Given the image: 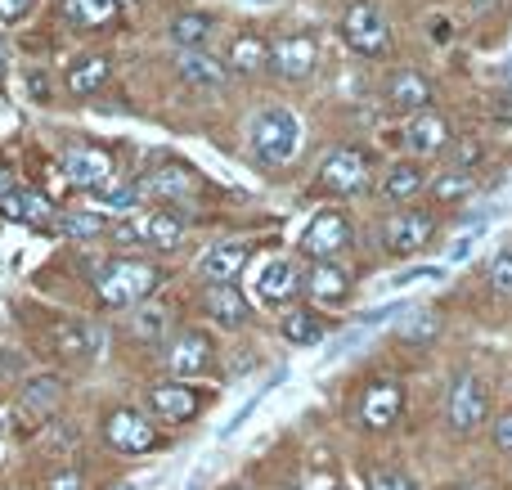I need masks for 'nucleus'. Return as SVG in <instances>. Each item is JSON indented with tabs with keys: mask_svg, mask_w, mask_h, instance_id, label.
<instances>
[{
	"mask_svg": "<svg viewBox=\"0 0 512 490\" xmlns=\"http://www.w3.org/2000/svg\"><path fill=\"white\" fill-rule=\"evenodd\" d=\"M252 153L256 162H265V167H283V162L297 158L301 149V122L292 108H261V113L252 117Z\"/></svg>",
	"mask_w": 512,
	"mask_h": 490,
	"instance_id": "nucleus-1",
	"label": "nucleus"
},
{
	"mask_svg": "<svg viewBox=\"0 0 512 490\" xmlns=\"http://www.w3.org/2000/svg\"><path fill=\"white\" fill-rule=\"evenodd\" d=\"M158 284H162V270L153 266V261L122 257L99 275V297H104V306H113V311H126V306L149 302V297L158 293Z\"/></svg>",
	"mask_w": 512,
	"mask_h": 490,
	"instance_id": "nucleus-2",
	"label": "nucleus"
},
{
	"mask_svg": "<svg viewBox=\"0 0 512 490\" xmlns=\"http://www.w3.org/2000/svg\"><path fill=\"white\" fill-rule=\"evenodd\" d=\"M342 41L351 45L355 54L364 59H378V54L391 50V23L373 0H355L351 9L342 14Z\"/></svg>",
	"mask_w": 512,
	"mask_h": 490,
	"instance_id": "nucleus-3",
	"label": "nucleus"
},
{
	"mask_svg": "<svg viewBox=\"0 0 512 490\" xmlns=\"http://www.w3.org/2000/svg\"><path fill=\"white\" fill-rule=\"evenodd\" d=\"M486 419H490L486 383H481L477 374H459L450 383V396H445V423H450L459 437H468V432L486 428Z\"/></svg>",
	"mask_w": 512,
	"mask_h": 490,
	"instance_id": "nucleus-4",
	"label": "nucleus"
},
{
	"mask_svg": "<svg viewBox=\"0 0 512 490\" xmlns=\"http://www.w3.org/2000/svg\"><path fill=\"white\" fill-rule=\"evenodd\" d=\"M319 185H324L328 194H364V189L373 185L369 153L355 149V144H342V149H333L324 158V167H319Z\"/></svg>",
	"mask_w": 512,
	"mask_h": 490,
	"instance_id": "nucleus-5",
	"label": "nucleus"
},
{
	"mask_svg": "<svg viewBox=\"0 0 512 490\" xmlns=\"http://www.w3.org/2000/svg\"><path fill=\"white\" fill-rule=\"evenodd\" d=\"M104 437L113 450H122V455H149V450L162 446L158 428H153L149 414L131 410V405H122V410H113L104 419Z\"/></svg>",
	"mask_w": 512,
	"mask_h": 490,
	"instance_id": "nucleus-6",
	"label": "nucleus"
},
{
	"mask_svg": "<svg viewBox=\"0 0 512 490\" xmlns=\"http://www.w3.org/2000/svg\"><path fill=\"white\" fill-rule=\"evenodd\" d=\"M63 176L77 189L99 194V189L113 185V158L99 144H72V149H63Z\"/></svg>",
	"mask_w": 512,
	"mask_h": 490,
	"instance_id": "nucleus-7",
	"label": "nucleus"
},
{
	"mask_svg": "<svg viewBox=\"0 0 512 490\" xmlns=\"http://www.w3.org/2000/svg\"><path fill=\"white\" fill-rule=\"evenodd\" d=\"M351 221H346L342 212H319L315 221L306 225V234H301V252H306L310 261H333L337 252L351 248Z\"/></svg>",
	"mask_w": 512,
	"mask_h": 490,
	"instance_id": "nucleus-8",
	"label": "nucleus"
},
{
	"mask_svg": "<svg viewBox=\"0 0 512 490\" xmlns=\"http://www.w3.org/2000/svg\"><path fill=\"white\" fill-rule=\"evenodd\" d=\"M117 239L122 243H149V248H180L185 243V221L176 212H144L140 221H126L117 225Z\"/></svg>",
	"mask_w": 512,
	"mask_h": 490,
	"instance_id": "nucleus-9",
	"label": "nucleus"
},
{
	"mask_svg": "<svg viewBox=\"0 0 512 490\" xmlns=\"http://www.w3.org/2000/svg\"><path fill=\"white\" fill-rule=\"evenodd\" d=\"M436 234V212H396L387 225H382V243L396 257H414L432 243Z\"/></svg>",
	"mask_w": 512,
	"mask_h": 490,
	"instance_id": "nucleus-10",
	"label": "nucleus"
},
{
	"mask_svg": "<svg viewBox=\"0 0 512 490\" xmlns=\"http://www.w3.org/2000/svg\"><path fill=\"white\" fill-rule=\"evenodd\" d=\"M315 63H319L315 36L288 32V36H279V41H270V68L279 72L283 81H306L310 72H315Z\"/></svg>",
	"mask_w": 512,
	"mask_h": 490,
	"instance_id": "nucleus-11",
	"label": "nucleus"
},
{
	"mask_svg": "<svg viewBox=\"0 0 512 490\" xmlns=\"http://www.w3.org/2000/svg\"><path fill=\"white\" fill-rule=\"evenodd\" d=\"M59 396H63V378L54 374H36L27 378V387L18 392V423H23L27 432L41 428V423H50V414L59 410Z\"/></svg>",
	"mask_w": 512,
	"mask_h": 490,
	"instance_id": "nucleus-12",
	"label": "nucleus"
},
{
	"mask_svg": "<svg viewBox=\"0 0 512 490\" xmlns=\"http://www.w3.org/2000/svg\"><path fill=\"white\" fill-rule=\"evenodd\" d=\"M400 410H405V392H400V383H391V378H378V383L364 387V396H360V423L369 432H387L391 423L400 419Z\"/></svg>",
	"mask_w": 512,
	"mask_h": 490,
	"instance_id": "nucleus-13",
	"label": "nucleus"
},
{
	"mask_svg": "<svg viewBox=\"0 0 512 490\" xmlns=\"http://www.w3.org/2000/svg\"><path fill=\"white\" fill-rule=\"evenodd\" d=\"M149 410L158 414L162 423H189L198 410H203V396H198L185 378H171V383L149 387Z\"/></svg>",
	"mask_w": 512,
	"mask_h": 490,
	"instance_id": "nucleus-14",
	"label": "nucleus"
},
{
	"mask_svg": "<svg viewBox=\"0 0 512 490\" xmlns=\"http://www.w3.org/2000/svg\"><path fill=\"white\" fill-rule=\"evenodd\" d=\"M450 122H445L441 113H414L409 117V126H405V144L414 149V158L423 162V158H441V153H450Z\"/></svg>",
	"mask_w": 512,
	"mask_h": 490,
	"instance_id": "nucleus-15",
	"label": "nucleus"
},
{
	"mask_svg": "<svg viewBox=\"0 0 512 490\" xmlns=\"http://www.w3.org/2000/svg\"><path fill=\"white\" fill-rule=\"evenodd\" d=\"M167 369H171V378H198V374H207L212 369V338L207 333H180L176 342L167 347Z\"/></svg>",
	"mask_w": 512,
	"mask_h": 490,
	"instance_id": "nucleus-16",
	"label": "nucleus"
},
{
	"mask_svg": "<svg viewBox=\"0 0 512 490\" xmlns=\"http://www.w3.org/2000/svg\"><path fill=\"white\" fill-rule=\"evenodd\" d=\"M432 81L423 77L418 68H400V72H391V81H387V104L391 108H400V113H427L432 108Z\"/></svg>",
	"mask_w": 512,
	"mask_h": 490,
	"instance_id": "nucleus-17",
	"label": "nucleus"
},
{
	"mask_svg": "<svg viewBox=\"0 0 512 490\" xmlns=\"http://www.w3.org/2000/svg\"><path fill=\"white\" fill-rule=\"evenodd\" d=\"M0 216L18 225H36V230H50L59 216H54V203L45 194H32V189H9L0 198Z\"/></svg>",
	"mask_w": 512,
	"mask_h": 490,
	"instance_id": "nucleus-18",
	"label": "nucleus"
},
{
	"mask_svg": "<svg viewBox=\"0 0 512 490\" xmlns=\"http://www.w3.org/2000/svg\"><path fill=\"white\" fill-rule=\"evenodd\" d=\"M297 288H301L297 266H292V261H283V257L265 261L261 275H256V297H261L265 306H288L292 297H297Z\"/></svg>",
	"mask_w": 512,
	"mask_h": 490,
	"instance_id": "nucleus-19",
	"label": "nucleus"
},
{
	"mask_svg": "<svg viewBox=\"0 0 512 490\" xmlns=\"http://www.w3.org/2000/svg\"><path fill=\"white\" fill-rule=\"evenodd\" d=\"M248 257H252L248 243H216V248L203 252V261H198V275H203L207 284H234V275L248 266Z\"/></svg>",
	"mask_w": 512,
	"mask_h": 490,
	"instance_id": "nucleus-20",
	"label": "nucleus"
},
{
	"mask_svg": "<svg viewBox=\"0 0 512 490\" xmlns=\"http://www.w3.org/2000/svg\"><path fill=\"white\" fill-rule=\"evenodd\" d=\"M207 315H212L221 329H243V324L252 320V306H248V297L239 293L234 284H212L207 288Z\"/></svg>",
	"mask_w": 512,
	"mask_h": 490,
	"instance_id": "nucleus-21",
	"label": "nucleus"
},
{
	"mask_svg": "<svg viewBox=\"0 0 512 490\" xmlns=\"http://www.w3.org/2000/svg\"><path fill=\"white\" fill-rule=\"evenodd\" d=\"M194 189H198V171L180 167V162L153 167L149 176L140 180V194H149V198H189Z\"/></svg>",
	"mask_w": 512,
	"mask_h": 490,
	"instance_id": "nucleus-22",
	"label": "nucleus"
},
{
	"mask_svg": "<svg viewBox=\"0 0 512 490\" xmlns=\"http://www.w3.org/2000/svg\"><path fill=\"white\" fill-rule=\"evenodd\" d=\"M176 68H180V77L198 90H221L225 81H230V68H225L221 59H212L207 50H180Z\"/></svg>",
	"mask_w": 512,
	"mask_h": 490,
	"instance_id": "nucleus-23",
	"label": "nucleus"
},
{
	"mask_svg": "<svg viewBox=\"0 0 512 490\" xmlns=\"http://www.w3.org/2000/svg\"><path fill=\"white\" fill-rule=\"evenodd\" d=\"M423 189H427V171L418 158L396 162V167H387V176H382V198H391V203H409V198L423 194Z\"/></svg>",
	"mask_w": 512,
	"mask_h": 490,
	"instance_id": "nucleus-24",
	"label": "nucleus"
},
{
	"mask_svg": "<svg viewBox=\"0 0 512 490\" xmlns=\"http://www.w3.org/2000/svg\"><path fill=\"white\" fill-rule=\"evenodd\" d=\"M306 288L315 302H342V297L351 293V275H346L337 261H315L306 275Z\"/></svg>",
	"mask_w": 512,
	"mask_h": 490,
	"instance_id": "nucleus-25",
	"label": "nucleus"
},
{
	"mask_svg": "<svg viewBox=\"0 0 512 490\" xmlns=\"http://www.w3.org/2000/svg\"><path fill=\"white\" fill-rule=\"evenodd\" d=\"M225 68L230 72H261V68H270V41H261L256 32H243V36H234L230 41V59H225Z\"/></svg>",
	"mask_w": 512,
	"mask_h": 490,
	"instance_id": "nucleus-26",
	"label": "nucleus"
},
{
	"mask_svg": "<svg viewBox=\"0 0 512 490\" xmlns=\"http://www.w3.org/2000/svg\"><path fill=\"white\" fill-rule=\"evenodd\" d=\"M108 72H113V68H108L104 54H86V59H77V63L68 68V90H72L77 99L95 95V90L108 81Z\"/></svg>",
	"mask_w": 512,
	"mask_h": 490,
	"instance_id": "nucleus-27",
	"label": "nucleus"
},
{
	"mask_svg": "<svg viewBox=\"0 0 512 490\" xmlns=\"http://www.w3.org/2000/svg\"><path fill=\"white\" fill-rule=\"evenodd\" d=\"M50 342L63 351V356L77 360V356H90V351H95V329L81 320H59L50 329Z\"/></svg>",
	"mask_w": 512,
	"mask_h": 490,
	"instance_id": "nucleus-28",
	"label": "nucleus"
},
{
	"mask_svg": "<svg viewBox=\"0 0 512 490\" xmlns=\"http://www.w3.org/2000/svg\"><path fill=\"white\" fill-rule=\"evenodd\" d=\"M212 27L216 23L207 14H176V18H171V41H176L180 50H207Z\"/></svg>",
	"mask_w": 512,
	"mask_h": 490,
	"instance_id": "nucleus-29",
	"label": "nucleus"
},
{
	"mask_svg": "<svg viewBox=\"0 0 512 490\" xmlns=\"http://www.w3.org/2000/svg\"><path fill=\"white\" fill-rule=\"evenodd\" d=\"M63 18L77 27H104L117 18V0H63Z\"/></svg>",
	"mask_w": 512,
	"mask_h": 490,
	"instance_id": "nucleus-30",
	"label": "nucleus"
},
{
	"mask_svg": "<svg viewBox=\"0 0 512 490\" xmlns=\"http://www.w3.org/2000/svg\"><path fill=\"white\" fill-rule=\"evenodd\" d=\"M279 333L292 342V347H315V342L324 338V320H319L315 311H288L279 324Z\"/></svg>",
	"mask_w": 512,
	"mask_h": 490,
	"instance_id": "nucleus-31",
	"label": "nucleus"
},
{
	"mask_svg": "<svg viewBox=\"0 0 512 490\" xmlns=\"http://www.w3.org/2000/svg\"><path fill=\"white\" fill-rule=\"evenodd\" d=\"M171 329V311L167 306H153V302H140L135 306V320H131V333L140 342H162Z\"/></svg>",
	"mask_w": 512,
	"mask_h": 490,
	"instance_id": "nucleus-32",
	"label": "nucleus"
},
{
	"mask_svg": "<svg viewBox=\"0 0 512 490\" xmlns=\"http://www.w3.org/2000/svg\"><path fill=\"white\" fill-rule=\"evenodd\" d=\"M54 225H59V234H68V239H99V234L108 230V221L99 212H63Z\"/></svg>",
	"mask_w": 512,
	"mask_h": 490,
	"instance_id": "nucleus-33",
	"label": "nucleus"
},
{
	"mask_svg": "<svg viewBox=\"0 0 512 490\" xmlns=\"http://www.w3.org/2000/svg\"><path fill=\"white\" fill-rule=\"evenodd\" d=\"M364 486L369 490H423L405 468H391V464H373L364 468Z\"/></svg>",
	"mask_w": 512,
	"mask_h": 490,
	"instance_id": "nucleus-34",
	"label": "nucleus"
},
{
	"mask_svg": "<svg viewBox=\"0 0 512 490\" xmlns=\"http://www.w3.org/2000/svg\"><path fill=\"white\" fill-rule=\"evenodd\" d=\"M472 189H477V176H472V171H450V176H441L432 185V194H436V203H454V198H468Z\"/></svg>",
	"mask_w": 512,
	"mask_h": 490,
	"instance_id": "nucleus-35",
	"label": "nucleus"
},
{
	"mask_svg": "<svg viewBox=\"0 0 512 490\" xmlns=\"http://www.w3.org/2000/svg\"><path fill=\"white\" fill-rule=\"evenodd\" d=\"M490 288H495L499 297H512V243L499 248L495 261H490Z\"/></svg>",
	"mask_w": 512,
	"mask_h": 490,
	"instance_id": "nucleus-36",
	"label": "nucleus"
},
{
	"mask_svg": "<svg viewBox=\"0 0 512 490\" xmlns=\"http://www.w3.org/2000/svg\"><path fill=\"white\" fill-rule=\"evenodd\" d=\"M99 198H104L108 207H126V212H131L144 194H140V185H108V189H99Z\"/></svg>",
	"mask_w": 512,
	"mask_h": 490,
	"instance_id": "nucleus-37",
	"label": "nucleus"
},
{
	"mask_svg": "<svg viewBox=\"0 0 512 490\" xmlns=\"http://www.w3.org/2000/svg\"><path fill=\"white\" fill-rule=\"evenodd\" d=\"M436 329H441V320H436V315L414 311V315H409V324H405V338H409V342H418V338H436Z\"/></svg>",
	"mask_w": 512,
	"mask_h": 490,
	"instance_id": "nucleus-38",
	"label": "nucleus"
},
{
	"mask_svg": "<svg viewBox=\"0 0 512 490\" xmlns=\"http://www.w3.org/2000/svg\"><path fill=\"white\" fill-rule=\"evenodd\" d=\"M445 270L441 266H423V270H405V275L391 279V288H414V284H436Z\"/></svg>",
	"mask_w": 512,
	"mask_h": 490,
	"instance_id": "nucleus-39",
	"label": "nucleus"
},
{
	"mask_svg": "<svg viewBox=\"0 0 512 490\" xmlns=\"http://www.w3.org/2000/svg\"><path fill=\"white\" fill-rule=\"evenodd\" d=\"M45 490H86V477H81L77 468H63V473H54L50 482H45Z\"/></svg>",
	"mask_w": 512,
	"mask_h": 490,
	"instance_id": "nucleus-40",
	"label": "nucleus"
},
{
	"mask_svg": "<svg viewBox=\"0 0 512 490\" xmlns=\"http://www.w3.org/2000/svg\"><path fill=\"white\" fill-rule=\"evenodd\" d=\"M32 14V0H0V23H23Z\"/></svg>",
	"mask_w": 512,
	"mask_h": 490,
	"instance_id": "nucleus-41",
	"label": "nucleus"
},
{
	"mask_svg": "<svg viewBox=\"0 0 512 490\" xmlns=\"http://www.w3.org/2000/svg\"><path fill=\"white\" fill-rule=\"evenodd\" d=\"M490 432H495V446L504 450V455H512V414H499Z\"/></svg>",
	"mask_w": 512,
	"mask_h": 490,
	"instance_id": "nucleus-42",
	"label": "nucleus"
},
{
	"mask_svg": "<svg viewBox=\"0 0 512 490\" xmlns=\"http://www.w3.org/2000/svg\"><path fill=\"white\" fill-rule=\"evenodd\" d=\"M477 158H481V144H477V140H468L463 149H454V162H459V171H468Z\"/></svg>",
	"mask_w": 512,
	"mask_h": 490,
	"instance_id": "nucleus-43",
	"label": "nucleus"
},
{
	"mask_svg": "<svg viewBox=\"0 0 512 490\" xmlns=\"http://www.w3.org/2000/svg\"><path fill=\"white\" fill-rule=\"evenodd\" d=\"M301 490H337V482H333L328 473H310V477H306V486H301Z\"/></svg>",
	"mask_w": 512,
	"mask_h": 490,
	"instance_id": "nucleus-44",
	"label": "nucleus"
},
{
	"mask_svg": "<svg viewBox=\"0 0 512 490\" xmlns=\"http://www.w3.org/2000/svg\"><path fill=\"white\" fill-rule=\"evenodd\" d=\"M32 90H36V99H41V104H50L54 86H50V81H45V77H41V72H32Z\"/></svg>",
	"mask_w": 512,
	"mask_h": 490,
	"instance_id": "nucleus-45",
	"label": "nucleus"
},
{
	"mask_svg": "<svg viewBox=\"0 0 512 490\" xmlns=\"http://www.w3.org/2000/svg\"><path fill=\"white\" fill-rule=\"evenodd\" d=\"M9 189H18V185H14V171H9V167H0V198H5Z\"/></svg>",
	"mask_w": 512,
	"mask_h": 490,
	"instance_id": "nucleus-46",
	"label": "nucleus"
},
{
	"mask_svg": "<svg viewBox=\"0 0 512 490\" xmlns=\"http://www.w3.org/2000/svg\"><path fill=\"white\" fill-rule=\"evenodd\" d=\"M5 68H9V59H5V45H0V77H5Z\"/></svg>",
	"mask_w": 512,
	"mask_h": 490,
	"instance_id": "nucleus-47",
	"label": "nucleus"
}]
</instances>
